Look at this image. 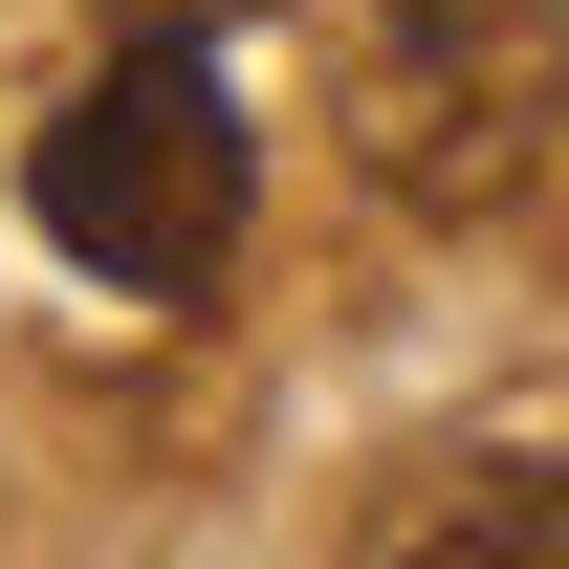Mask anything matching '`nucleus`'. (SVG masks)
Listing matches in <instances>:
<instances>
[{
    "label": "nucleus",
    "instance_id": "7ed1b4c3",
    "mask_svg": "<svg viewBox=\"0 0 569 569\" xmlns=\"http://www.w3.org/2000/svg\"><path fill=\"white\" fill-rule=\"evenodd\" d=\"M417 548H569V482L548 460H482V503H438Z\"/></svg>",
    "mask_w": 569,
    "mask_h": 569
},
{
    "label": "nucleus",
    "instance_id": "f03ea898",
    "mask_svg": "<svg viewBox=\"0 0 569 569\" xmlns=\"http://www.w3.org/2000/svg\"><path fill=\"white\" fill-rule=\"evenodd\" d=\"M22 198H44V241H67L88 284H198L219 241H241V88L153 22L132 67H88L67 110H44Z\"/></svg>",
    "mask_w": 569,
    "mask_h": 569
},
{
    "label": "nucleus",
    "instance_id": "f257e3e1",
    "mask_svg": "<svg viewBox=\"0 0 569 569\" xmlns=\"http://www.w3.org/2000/svg\"><path fill=\"white\" fill-rule=\"evenodd\" d=\"M329 132L395 219H503L569 132V0H372L329 67Z\"/></svg>",
    "mask_w": 569,
    "mask_h": 569
}]
</instances>
